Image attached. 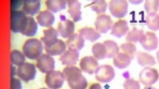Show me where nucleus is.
I'll list each match as a JSON object with an SVG mask.
<instances>
[{
    "mask_svg": "<svg viewBox=\"0 0 159 89\" xmlns=\"http://www.w3.org/2000/svg\"><path fill=\"white\" fill-rule=\"evenodd\" d=\"M63 73L71 89H87L88 81L82 74V69L75 66H66Z\"/></svg>",
    "mask_w": 159,
    "mask_h": 89,
    "instance_id": "obj_1",
    "label": "nucleus"
},
{
    "mask_svg": "<svg viewBox=\"0 0 159 89\" xmlns=\"http://www.w3.org/2000/svg\"><path fill=\"white\" fill-rule=\"evenodd\" d=\"M44 47L41 40L28 39L23 44V53L29 59H37L43 54Z\"/></svg>",
    "mask_w": 159,
    "mask_h": 89,
    "instance_id": "obj_2",
    "label": "nucleus"
},
{
    "mask_svg": "<svg viewBox=\"0 0 159 89\" xmlns=\"http://www.w3.org/2000/svg\"><path fill=\"white\" fill-rule=\"evenodd\" d=\"M28 22V16L21 10H13L11 13V30L13 33L22 34Z\"/></svg>",
    "mask_w": 159,
    "mask_h": 89,
    "instance_id": "obj_3",
    "label": "nucleus"
},
{
    "mask_svg": "<svg viewBox=\"0 0 159 89\" xmlns=\"http://www.w3.org/2000/svg\"><path fill=\"white\" fill-rule=\"evenodd\" d=\"M66 81V78L62 71L53 70L49 72L45 76V83L49 89H60L64 85V82Z\"/></svg>",
    "mask_w": 159,
    "mask_h": 89,
    "instance_id": "obj_4",
    "label": "nucleus"
},
{
    "mask_svg": "<svg viewBox=\"0 0 159 89\" xmlns=\"http://www.w3.org/2000/svg\"><path fill=\"white\" fill-rule=\"evenodd\" d=\"M159 79V73L151 66L144 67L139 73V81L145 86H152Z\"/></svg>",
    "mask_w": 159,
    "mask_h": 89,
    "instance_id": "obj_5",
    "label": "nucleus"
},
{
    "mask_svg": "<svg viewBox=\"0 0 159 89\" xmlns=\"http://www.w3.org/2000/svg\"><path fill=\"white\" fill-rule=\"evenodd\" d=\"M96 79L99 82L107 83L111 81L116 76V72L111 66L108 64H103V66H99L96 70Z\"/></svg>",
    "mask_w": 159,
    "mask_h": 89,
    "instance_id": "obj_6",
    "label": "nucleus"
},
{
    "mask_svg": "<svg viewBox=\"0 0 159 89\" xmlns=\"http://www.w3.org/2000/svg\"><path fill=\"white\" fill-rule=\"evenodd\" d=\"M109 11L111 15L116 18H122L127 14L128 2L124 0H112L108 5Z\"/></svg>",
    "mask_w": 159,
    "mask_h": 89,
    "instance_id": "obj_7",
    "label": "nucleus"
},
{
    "mask_svg": "<svg viewBox=\"0 0 159 89\" xmlns=\"http://www.w3.org/2000/svg\"><path fill=\"white\" fill-rule=\"evenodd\" d=\"M17 75L21 80L28 82L31 81L36 76V67L30 62H25L17 68Z\"/></svg>",
    "mask_w": 159,
    "mask_h": 89,
    "instance_id": "obj_8",
    "label": "nucleus"
},
{
    "mask_svg": "<svg viewBox=\"0 0 159 89\" xmlns=\"http://www.w3.org/2000/svg\"><path fill=\"white\" fill-rule=\"evenodd\" d=\"M36 66L40 71L43 73H49L54 70L55 68V59L48 53H43L41 57H38Z\"/></svg>",
    "mask_w": 159,
    "mask_h": 89,
    "instance_id": "obj_9",
    "label": "nucleus"
},
{
    "mask_svg": "<svg viewBox=\"0 0 159 89\" xmlns=\"http://www.w3.org/2000/svg\"><path fill=\"white\" fill-rule=\"evenodd\" d=\"M61 22L58 24V32L62 38L68 40L75 34V23L72 20L65 19V16L63 15L61 16Z\"/></svg>",
    "mask_w": 159,
    "mask_h": 89,
    "instance_id": "obj_10",
    "label": "nucleus"
},
{
    "mask_svg": "<svg viewBox=\"0 0 159 89\" xmlns=\"http://www.w3.org/2000/svg\"><path fill=\"white\" fill-rule=\"evenodd\" d=\"M112 20L107 14L98 15L94 22V27L99 34H106L112 28Z\"/></svg>",
    "mask_w": 159,
    "mask_h": 89,
    "instance_id": "obj_11",
    "label": "nucleus"
},
{
    "mask_svg": "<svg viewBox=\"0 0 159 89\" xmlns=\"http://www.w3.org/2000/svg\"><path fill=\"white\" fill-rule=\"evenodd\" d=\"M98 66H99L98 59L93 57H84L80 61V68L82 69V71L89 74H93L96 72Z\"/></svg>",
    "mask_w": 159,
    "mask_h": 89,
    "instance_id": "obj_12",
    "label": "nucleus"
},
{
    "mask_svg": "<svg viewBox=\"0 0 159 89\" xmlns=\"http://www.w3.org/2000/svg\"><path fill=\"white\" fill-rule=\"evenodd\" d=\"M67 3H68V12L72 18V21L74 23L81 21L82 19L81 2L77 1V0H70V1H67Z\"/></svg>",
    "mask_w": 159,
    "mask_h": 89,
    "instance_id": "obj_13",
    "label": "nucleus"
},
{
    "mask_svg": "<svg viewBox=\"0 0 159 89\" xmlns=\"http://www.w3.org/2000/svg\"><path fill=\"white\" fill-rule=\"evenodd\" d=\"M79 57H80V52L77 49H69L65 52L61 57H60V61H61L64 66H75L79 61Z\"/></svg>",
    "mask_w": 159,
    "mask_h": 89,
    "instance_id": "obj_14",
    "label": "nucleus"
},
{
    "mask_svg": "<svg viewBox=\"0 0 159 89\" xmlns=\"http://www.w3.org/2000/svg\"><path fill=\"white\" fill-rule=\"evenodd\" d=\"M140 44L146 51H154L158 47V38L153 32H146Z\"/></svg>",
    "mask_w": 159,
    "mask_h": 89,
    "instance_id": "obj_15",
    "label": "nucleus"
},
{
    "mask_svg": "<svg viewBox=\"0 0 159 89\" xmlns=\"http://www.w3.org/2000/svg\"><path fill=\"white\" fill-rule=\"evenodd\" d=\"M41 2L39 0H25L22 3V11L28 16H34L39 13Z\"/></svg>",
    "mask_w": 159,
    "mask_h": 89,
    "instance_id": "obj_16",
    "label": "nucleus"
},
{
    "mask_svg": "<svg viewBox=\"0 0 159 89\" xmlns=\"http://www.w3.org/2000/svg\"><path fill=\"white\" fill-rule=\"evenodd\" d=\"M129 32V25L125 20H118L112 25L111 28V35L116 38H122L126 36Z\"/></svg>",
    "mask_w": 159,
    "mask_h": 89,
    "instance_id": "obj_17",
    "label": "nucleus"
},
{
    "mask_svg": "<svg viewBox=\"0 0 159 89\" xmlns=\"http://www.w3.org/2000/svg\"><path fill=\"white\" fill-rule=\"evenodd\" d=\"M43 37L41 38V41L45 47H49L52 46L53 44H55L58 41V36H59V32L58 29H55L53 27L45 29L43 32Z\"/></svg>",
    "mask_w": 159,
    "mask_h": 89,
    "instance_id": "obj_18",
    "label": "nucleus"
},
{
    "mask_svg": "<svg viewBox=\"0 0 159 89\" xmlns=\"http://www.w3.org/2000/svg\"><path fill=\"white\" fill-rule=\"evenodd\" d=\"M44 49L46 51V53L50 56H62V54L67 51V44L66 42H64L63 40L58 39V41L53 44L52 46L45 47Z\"/></svg>",
    "mask_w": 159,
    "mask_h": 89,
    "instance_id": "obj_19",
    "label": "nucleus"
},
{
    "mask_svg": "<svg viewBox=\"0 0 159 89\" xmlns=\"http://www.w3.org/2000/svg\"><path fill=\"white\" fill-rule=\"evenodd\" d=\"M55 22V16L52 12L48 11V10H44L41 11L37 15V23L40 26L45 28H51L52 25Z\"/></svg>",
    "mask_w": 159,
    "mask_h": 89,
    "instance_id": "obj_20",
    "label": "nucleus"
},
{
    "mask_svg": "<svg viewBox=\"0 0 159 89\" xmlns=\"http://www.w3.org/2000/svg\"><path fill=\"white\" fill-rule=\"evenodd\" d=\"M66 44L69 49H74L80 52L84 46V39L79 33H75L71 38L67 40Z\"/></svg>",
    "mask_w": 159,
    "mask_h": 89,
    "instance_id": "obj_21",
    "label": "nucleus"
},
{
    "mask_svg": "<svg viewBox=\"0 0 159 89\" xmlns=\"http://www.w3.org/2000/svg\"><path fill=\"white\" fill-rule=\"evenodd\" d=\"M79 34L81 35L84 40H88L89 42H96L97 40L101 38V34H99L94 28H91V27L82 28L79 31Z\"/></svg>",
    "mask_w": 159,
    "mask_h": 89,
    "instance_id": "obj_22",
    "label": "nucleus"
},
{
    "mask_svg": "<svg viewBox=\"0 0 159 89\" xmlns=\"http://www.w3.org/2000/svg\"><path fill=\"white\" fill-rule=\"evenodd\" d=\"M45 5H46L48 11L52 13H57L66 8L68 6V3L67 1H64V0H47L45 2Z\"/></svg>",
    "mask_w": 159,
    "mask_h": 89,
    "instance_id": "obj_23",
    "label": "nucleus"
},
{
    "mask_svg": "<svg viewBox=\"0 0 159 89\" xmlns=\"http://www.w3.org/2000/svg\"><path fill=\"white\" fill-rule=\"evenodd\" d=\"M131 57L127 56L124 53H118L116 57H113V64L119 69L126 68L131 62Z\"/></svg>",
    "mask_w": 159,
    "mask_h": 89,
    "instance_id": "obj_24",
    "label": "nucleus"
},
{
    "mask_svg": "<svg viewBox=\"0 0 159 89\" xmlns=\"http://www.w3.org/2000/svg\"><path fill=\"white\" fill-rule=\"evenodd\" d=\"M144 36H145V33L143 32V30L132 29L129 30V32L127 33L125 38H126V42L136 44V43H140L143 40Z\"/></svg>",
    "mask_w": 159,
    "mask_h": 89,
    "instance_id": "obj_25",
    "label": "nucleus"
},
{
    "mask_svg": "<svg viewBox=\"0 0 159 89\" xmlns=\"http://www.w3.org/2000/svg\"><path fill=\"white\" fill-rule=\"evenodd\" d=\"M37 30H38V23L36 22L33 17L31 16H28V22L26 27H25L24 31L22 32V35L26 37H34L35 35L37 33Z\"/></svg>",
    "mask_w": 159,
    "mask_h": 89,
    "instance_id": "obj_26",
    "label": "nucleus"
},
{
    "mask_svg": "<svg viewBox=\"0 0 159 89\" xmlns=\"http://www.w3.org/2000/svg\"><path fill=\"white\" fill-rule=\"evenodd\" d=\"M137 62L140 64L141 66H151L155 64V58H154L151 54H149L147 53L139 52L137 53Z\"/></svg>",
    "mask_w": 159,
    "mask_h": 89,
    "instance_id": "obj_27",
    "label": "nucleus"
},
{
    "mask_svg": "<svg viewBox=\"0 0 159 89\" xmlns=\"http://www.w3.org/2000/svg\"><path fill=\"white\" fill-rule=\"evenodd\" d=\"M92 53L94 58L97 59H103V58H107V49L104 47L103 43H96L93 44L92 47Z\"/></svg>",
    "mask_w": 159,
    "mask_h": 89,
    "instance_id": "obj_28",
    "label": "nucleus"
},
{
    "mask_svg": "<svg viewBox=\"0 0 159 89\" xmlns=\"http://www.w3.org/2000/svg\"><path fill=\"white\" fill-rule=\"evenodd\" d=\"M103 44H104V47H106V49H107V58L114 57L119 53V47L117 46V44L114 41L107 40V41L103 42Z\"/></svg>",
    "mask_w": 159,
    "mask_h": 89,
    "instance_id": "obj_29",
    "label": "nucleus"
},
{
    "mask_svg": "<svg viewBox=\"0 0 159 89\" xmlns=\"http://www.w3.org/2000/svg\"><path fill=\"white\" fill-rule=\"evenodd\" d=\"M10 59H11V62L14 66H22L23 63H25V59H26V57H25V54L18 51V49H14V51L11 52L10 53Z\"/></svg>",
    "mask_w": 159,
    "mask_h": 89,
    "instance_id": "obj_30",
    "label": "nucleus"
},
{
    "mask_svg": "<svg viewBox=\"0 0 159 89\" xmlns=\"http://www.w3.org/2000/svg\"><path fill=\"white\" fill-rule=\"evenodd\" d=\"M146 26L152 32L159 31V14H152L146 16Z\"/></svg>",
    "mask_w": 159,
    "mask_h": 89,
    "instance_id": "obj_31",
    "label": "nucleus"
},
{
    "mask_svg": "<svg viewBox=\"0 0 159 89\" xmlns=\"http://www.w3.org/2000/svg\"><path fill=\"white\" fill-rule=\"evenodd\" d=\"M89 7H91L93 12H96L98 15L104 14L107 8V3L103 0H98V1H93L91 4H89Z\"/></svg>",
    "mask_w": 159,
    "mask_h": 89,
    "instance_id": "obj_32",
    "label": "nucleus"
},
{
    "mask_svg": "<svg viewBox=\"0 0 159 89\" xmlns=\"http://www.w3.org/2000/svg\"><path fill=\"white\" fill-rule=\"evenodd\" d=\"M120 49H121V52L124 53H126L127 56H129L131 58H133L134 57H135V53H136V46H135V44H132V43H124L122 44L121 46H120Z\"/></svg>",
    "mask_w": 159,
    "mask_h": 89,
    "instance_id": "obj_33",
    "label": "nucleus"
},
{
    "mask_svg": "<svg viewBox=\"0 0 159 89\" xmlns=\"http://www.w3.org/2000/svg\"><path fill=\"white\" fill-rule=\"evenodd\" d=\"M144 9L147 15L157 14L159 10V1L158 0H153V1H146L144 4Z\"/></svg>",
    "mask_w": 159,
    "mask_h": 89,
    "instance_id": "obj_34",
    "label": "nucleus"
},
{
    "mask_svg": "<svg viewBox=\"0 0 159 89\" xmlns=\"http://www.w3.org/2000/svg\"><path fill=\"white\" fill-rule=\"evenodd\" d=\"M123 88L124 89H140V84L137 80L133 78H127L123 82Z\"/></svg>",
    "mask_w": 159,
    "mask_h": 89,
    "instance_id": "obj_35",
    "label": "nucleus"
},
{
    "mask_svg": "<svg viewBox=\"0 0 159 89\" xmlns=\"http://www.w3.org/2000/svg\"><path fill=\"white\" fill-rule=\"evenodd\" d=\"M11 89H22V83L18 78H11Z\"/></svg>",
    "mask_w": 159,
    "mask_h": 89,
    "instance_id": "obj_36",
    "label": "nucleus"
},
{
    "mask_svg": "<svg viewBox=\"0 0 159 89\" xmlns=\"http://www.w3.org/2000/svg\"><path fill=\"white\" fill-rule=\"evenodd\" d=\"M89 89H102V87L99 83H93L92 85L89 87Z\"/></svg>",
    "mask_w": 159,
    "mask_h": 89,
    "instance_id": "obj_37",
    "label": "nucleus"
},
{
    "mask_svg": "<svg viewBox=\"0 0 159 89\" xmlns=\"http://www.w3.org/2000/svg\"><path fill=\"white\" fill-rule=\"evenodd\" d=\"M15 74H17V70H15L14 66H11V75H12V77H14Z\"/></svg>",
    "mask_w": 159,
    "mask_h": 89,
    "instance_id": "obj_38",
    "label": "nucleus"
},
{
    "mask_svg": "<svg viewBox=\"0 0 159 89\" xmlns=\"http://www.w3.org/2000/svg\"><path fill=\"white\" fill-rule=\"evenodd\" d=\"M129 2H131L132 4H140L143 1H142V0H140V1H129Z\"/></svg>",
    "mask_w": 159,
    "mask_h": 89,
    "instance_id": "obj_39",
    "label": "nucleus"
},
{
    "mask_svg": "<svg viewBox=\"0 0 159 89\" xmlns=\"http://www.w3.org/2000/svg\"><path fill=\"white\" fill-rule=\"evenodd\" d=\"M143 89H157V88H154V87H152V86H145Z\"/></svg>",
    "mask_w": 159,
    "mask_h": 89,
    "instance_id": "obj_40",
    "label": "nucleus"
},
{
    "mask_svg": "<svg viewBox=\"0 0 159 89\" xmlns=\"http://www.w3.org/2000/svg\"><path fill=\"white\" fill-rule=\"evenodd\" d=\"M156 57H157V61H158V62H159V49H158L157 53H156Z\"/></svg>",
    "mask_w": 159,
    "mask_h": 89,
    "instance_id": "obj_41",
    "label": "nucleus"
},
{
    "mask_svg": "<svg viewBox=\"0 0 159 89\" xmlns=\"http://www.w3.org/2000/svg\"><path fill=\"white\" fill-rule=\"evenodd\" d=\"M40 89H48V88H40Z\"/></svg>",
    "mask_w": 159,
    "mask_h": 89,
    "instance_id": "obj_42",
    "label": "nucleus"
},
{
    "mask_svg": "<svg viewBox=\"0 0 159 89\" xmlns=\"http://www.w3.org/2000/svg\"><path fill=\"white\" fill-rule=\"evenodd\" d=\"M107 89H108V87H107Z\"/></svg>",
    "mask_w": 159,
    "mask_h": 89,
    "instance_id": "obj_43",
    "label": "nucleus"
}]
</instances>
